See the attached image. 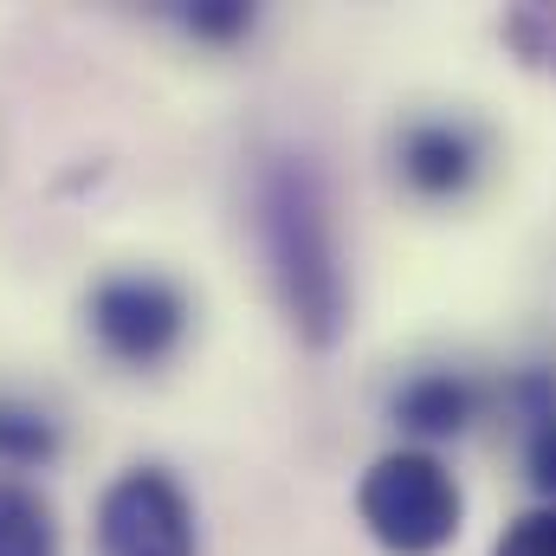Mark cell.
Here are the masks:
<instances>
[{"instance_id": "cell-1", "label": "cell", "mask_w": 556, "mask_h": 556, "mask_svg": "<svg viewBox=\"0 0 556 556\" xmlns=\"http://www.w3.org/2000/svg\"><path fill=\"white\" fill-rule=\"evenodd\" d=\"M260 207V247H266V273H273L278 311L298 330V343L330 350L350 311L343 291V260H337V227H330V201L324 181L304 155H278L260 168L253 188Z\"/></svg>"}, {"instance_id": "cell-2", "label": "cell", "mask_w": 556, "mask_h": 556, "mask_svg": "<svg viewBox=\"0 0 556 556\" xmlns=\"http://www.w3.org/2000/svg\"><path fill=\"white\" fill-rule=\"evenodd\" d=\"M459 485L453 472L420 453V446H402V453H382L363 485H356V518L363 531L382 544L389 556H433L459 538Z\"/></svg>"}, {"instance_id": "cell-3", "label": "cell", "mask_w": 556, "mask_h": 556, "mask_svg": "<svg viewBox=\"0 0 556 556\" xmlns=\"http://www.w3.org/2000/svg\"><path fill=\"white\" fill-rule=\"evenodd\" d=\"M85 317H91V337L104 343V356H117L130 369H155L162 356H175V343L188 330V298H181V285L155 273H111L91 291Z\"/></svg>"}, {"instance_id": "cell-4", "label": "cell", "mask_w": 556, "mask_h": 556, "mask_svg": "<svg viewBox=\"0 0 556 556\" xmlns=\"http://www.w3.org/2000/svg\"><path fill=\"white\" fill-rule=\"evenodd\" d=\"M98 556H194V505L162 466H130L98 498Z\"/></svg>"}, {"instance_id": "cell-5", "label": "cell", "mask_w": 556, "mask_h": 556, "mask_svg": "<svg viewBox=\"0 0 556 556\" xmlns=\"http://www.w3.org/2000/svg\"><path fill=\"white\" fill-rule=\"evenodd\" d=\"M402 181L427 194V201H453V194H466L472 188V175H479V142L472 130H459V124H415L408 137H402Z\"/></svg>"}, {"instance_id": "cell-6", "label": "cell", "mask_w": 556, "mask_h": 556, "mask_svg": "<svg viewBox=\"0 0 556 556\" xmlns=\"http://www.w3.org/2000/svg\"><path fill=\"white\" fill-rule=\"evenodd\" d=\"M472 415H479V389L466 376H453V369H420L415 382H402V395H395V420L408 433H427V440L466 433Z\"/></svg>"}, {"instance_id": "cell-7", "label": "cell", "mask_w": 556, "mask_h": 556, "mask_svg": "<svg viewBox=\"0 0 556 556\" xmlns=\"http://www.w3.org/2000/svg\"><path fill=\"white\" fill-rule=\"evenodd\" d=\"M511 402L525 415V472L556 498V369H525L511 382Z\"/></svg>"}, {"instance_id": "cell-8", "label": "cell", "mask_w": 556, "mask_h": 556, "mask_svg": "<svg viewBox=\"0 0 556 556\" xmlns=\"http://www.w3.org/2000/svg\"><path fill=\"white\" fill-rule=\"evenodd\" d=\"M0 556H59L52 505L20 479H0Z\"/></svg>"}, {"instance_id": "cell-9", "label": "cell", "mask_w": 556, "mask_h": 556, "mask_svg": "<svg viewBox=\"0 0 556 556\" xmlns=\"http://www.w3.org/2000/svg\"><path fill=\"white\" fill-rule=\"evenodd\" d=\"M59 459V420L33 402L0 395V466H52Z\"/></svg>"}, {"instance_id": "cell-10", "label": "cell", "mask_w": 556, "mask_h": 556, "mask_svg": "<svg viewBox=\"0 0 556 556\" xmlns=\"http://www.w3.org/2000/svg\"><path fill=\"white\" fill-rule=\"evenodd\" d=\"M505 39H511L531 65L556 72V7H525V13H511V20H505Z\"/></svg>"}, {"instance_id": "cell-11", "label": "cell", "mask_w": 556, "mask_h": 556, "mask_svg": "<svg viewBox=\"0 0 556 556\" xmlns=\"http://www.w3.org/2000/svg\"><path fill=\"white\" fill-rule=\"evenodd\" d=\"M181 20H188V33H201V39H240V33H253V7H247V0H201V7H188Z\"/></svg>"}, {"instance_id": "cell-12", "label": "cell", "mask_w": 556, "mask_h": 556, "mask_svg": "<svg viewBox=\"0 0 556 556\" xmlns=\"http://www.w3.org/2000/svg\"><path fill=\"white\" fill-rule=\"evenodd\" d=\"M492 556H556V505L551 511H525V518L498 538Z\"/></svg>"}]
</instances>
